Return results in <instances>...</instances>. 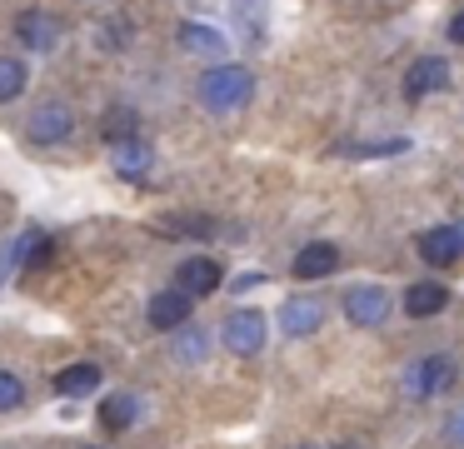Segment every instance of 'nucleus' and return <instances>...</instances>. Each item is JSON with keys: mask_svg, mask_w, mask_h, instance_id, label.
<instances>
[{"mask_svg": "<svg viewBox=\"0 0 464 449\" xmlns=\"http://www.w3.org/2000/svg\"><path fill=\"white\" fill-rule=\"evenodd\" d=\"M250 95H255V75H250L245 65L220 60L215 70H205V75H200V105L215 110V115H230V110H240Z\"/></svg>", "mask_w": 464, "mask_h": 449, "instance_id": "obj_1", "label": "nucleus"}, {"mask_svg": "<svg viewBox=\"0 0 464 449\" xmlns=\"http://www.w3.org/2000/svg\"><path fill=\"white\" fill-rule=\"evenodd\" d=\"M265 339H270V325H265V315L260 309H230L225 315V325H220V345L230 349V355H240V359H250V355H260L265 349Z\"/></svg>", "mask_w": 464, "mask_h": 449, "instance_id": "obj_2", "label": "nucleus"}, {"mask_svg": "<svg viewBox=\"0 0 464 449\" xmlns=\"http://www.w3.org/2000/svg\"><path fill=\"white\" fill-rule=\"evenodd\" d=\"M340 305H344V319H350V325H360V329H380L384 319H390L394 299H390V289H384V285H350Z\"/></svg>", "mask_w": 464, "mask_h": 449, "instance_id": "obj_3", "label": "nucleus"}, {"mask_svg": "<svg viewBox=\"0 0 464 449\" xmlns=\"http://www.w3.org/2000/svg\"><path fill=\"white\" fill-rule=\"evenodd\" d=\"M75 130V115L65 100H41V105L31 110V120H25V140L31 145H65Z\"/></svg>", "mask_w": 464, "mask_h": 449, "instance_id": "obj_4", "label": "nucleus"}, {"mask_svg": "<svg viewBox=\"0 0 464 449\" xmlns=\"http://www.w3.org/2000/svg\"><path fill=\"white\" fill-rule=\"evenodd\" d=\"M450 379H454L450 355H424L404 369V389H410L414 399H430V395H440V389H450Z\"/></svg>", "mask_w": 464, "mask_h": 449, "instance_id": "obj_5", "label": "nucleus"}, {"mask_svg": "<svg viewBox=\"0 0 464 449\" xmlns=\"http://www.w3.org/2000/svg\"><path fill=\"white\" fill-rule=\"evenodd\" d=\"M175 285H180L190 299H205V295H215V289L225 285V269H220V259H210V255H190V259H180V269H175Z\"/></svg>", "mask_w": 464, "mask_h": 449, "instance_id": "obj_6", "label": "nucleus"}, {"mask_svg": "<svg viewBox=\"0 0 464 449\" xmlns=\"http://www.w3.org/2000/svg\"><path fill=\"white\" fill-rule=\"evenodd\" d=\"M190 315H195V299L185 295L180 285L155 289V295H150V305H145V319H150L155 329H165V335H170V329H180Z\"/></svg>", "mask_w": 464, "mask_h": 449, "instance_id": "obj_7", "label": "nucleus"}, {"mask_svg": "<svg viewBox=\"0 0 464 449\" xmlns=\"http://www.w3.org/2000/svg\"><path fill=\"white\" fill-rule=\"evenodd\" d=\"M444 85H450V60H440V55H424L404 70V100H424Z\"/></svg>", "mask_w": 464, "mask_h": 449, "instance_id": "obj_8", "label": "nucleus"}, {"mask_svg": "<svg viewBox=\"0 0 464 449\" xmlns=\"http://www.w3.org/2000/svg\"><path fill=\"white\" fill-rule=\"evenodd\" d=\"M101 379H105V369L95 365V359H75V365L55 369L51 389H55V395H65V399H85V395L101 389Z\"/></svg>", "mask_w": 464, "mask_h": 449, "instance_id": "obj_9", "label": "nucleus"}, {"mask_svg": "<svg viewBox=\"0 0 464 449\" xmlns=\"http://www.w3.org/2000/svg\"><path fill=\"white\" fill-rule=\"evenodd\" d=\"M15 40H21L25 50H55V40H61V20L45 15V10H21L15 15Z\"/></svg>", "mask_w": 464, "mask_h": 449, "instance_id": "obj_10", "label": "nucleus"}, {"mask_svg": "<svg viewBox=\"0 0 464 449\" xmlns=\"http://www.w3.org/2000/svg\"><path fill=\"white\" fill-rule=\"evenodd\" d=\"M420 255L430 265H454L464 255V225H440V229H424L420 235Z\"/></svg>", "mask_w": 464, "mask_h": 449, "instance_id": "obj_11", "label": "nucleus"}, {"mask_svg": "<svg viewBox=\"0 0 464 449\" xmlns=\"http://www.w3.org/2000/svg\"><path fill=\"white\" fill-rule=\"evenodd\" d=\"M290 269H295L300 279H324V275H334V269H340V249H334L330 239H310V245L295 255Z\"/></svg>", "mask_w": 464, "mask_h": 449, "instance_id": "obj_12", "label": "nucleus"}, {"mask_svg": "<svg viewBox=\"0 0 464 449\" xmlns=\"http://www.w3.org/2000/svg\"><path fill=\"white\" fill-rule=\"evenodd\" d=\"M320 319H324V305H320V299H285V305H280V329H285L290 339L314 335V329H320Z\"/></svg>", "mask_w": 464, "mask_h": 449, "instance_id": "obj_13", "label": "nucleus"}, {"mask_svg": "<svg viewBox=\"0 0 464 449\" xmlns=\"http://www.w3.org/2000/svg\"><path fill=\"white\" fill-rule=\"evenodd\" d=\"M111 165H115V175H121V180H145V175H150V165H155V150L145 145L140 135L121 140V145H115V155H111Z\"/></svg>", "mask_w": 464, "mask_h": 449, "instance_id": "obj_14", "label": "nucleus"}, {"mask_svg": "<svg viewBox=\"0 0 464 449\" xmlns=\"http://www.w3.org/2000/svg\"><path fill=\"white\" fill-rule=\"evenodd\" d=\"M444 305H450V289H444V285H434V279H420V285H410V289H404V315H414V319L440 315Z\"/></svg>", "mask_w": 464, "mask_h": 449, "instance_id": "obj_15", "label": "nucleus"}, {"mask_svg": "<svg viewBox=\"0 0 464 449\" xmlns=\"http://www.w3.org/2000/svg\"><path fill=\"white\" fill-rule=\"evenodd\" d=\"M180 45L190 50V55H210V60L225 55V35L215 25H200V20H185L180 25Z\"/></svg>", "mask_w": 464, "mask_h": 449, "instance_id": "obj_16", "label": "nucleus"}, {"mask_svg": "<svg viewBox=\"0 0 464 449\" xmlns=\"http://www.w3.org/2000/svg\"><path fill=\"white\" fill-rule=\"evenodd\" d=\"M175 335V345H170V355L180 359V365H200L205 355H210V335H205V329H195L190 319H185L180 329H170Z\"/></svg>", "mask_w": 464, "mask_h": 449, "instance_id": "obj_17", "label": "nucleus"}, {"mask_svg": "<svg viewBox=\"0 0 464 449\" xmlns=\"http://www.w3.org/2000/svg\"><path fill=\"white\" fill-rule=\"evenodd\" d=\"M135 419H140V399H135V395H111V399H101V425H105V429L125 434Z\"/></svg>", "mask_w": 464, "mask_h": 449, "instance_id": "obj_18", "label": "nucleus"}, {"mask_svg": "<svg viewBox=\"0 0 464 449\" xmlns=\"http://www.w3.org/2000/svg\"><path fill=\"white\" fill-rule=\"evenodd\" d=\"M25 80H31V65L21 55H0V105L25 95Z\"/></svg>", "mask_w": 464, "mask_h": 449, "instance_id": "obj_19", "label": "nucleus"}, {"mask_svg": "<svg viewBox=\"0 0 464 449\" xmlns=\"http://www.w3.org/2000/svg\"><path fill=\"white\" fill-rule=\"evenodd\" d=\"M135 130H140V115H135L130 105H111L101 115V135L111 140V145H121V140H135Z\"/></svg>", "mask_w": 464, "mask_h": 449, "instance_id": "obj_20", "label": "nucleus"}, {"mask_svg": "<svg viewBox=\"0 0 464 449\" xmlns=\"http://www.w3.org/2000/svg\"><path fill=\"white\" fill-rule=\"evenodd\" d=\"M25 405V379L11 375V369H0V415H15Z\"/></svg>", "mask_w": 464, "mask_h": 449, "instance_id": "obj_21", "label": "nucleus"}, {"mask_svg": "<svg viewBox=\"0 0 464 449\" xmlns=\"http://www.w3.org/2000/svg\"><path fill=\"white\" fill-rule=\"evenodd\" d=\"M235 20L245 25L250 40H260L265 35V0H235Z\"/></svg>", "mask_w": 464, "mask_h": 449, "instance_id": "obj_22", "label": "nucleus"}, {"mask_svg": "<svg viewBox=\"0 0 464 449\" xmlns=\"http://www.w3.org/2000/svg\"><path fill=\"white\" fill-rule=\"evenodd\" d=\"M35 239H41V229H21V235H15V245L5 249V255H0V269L25 265V259H31V249H35Z\"/></svg>", "mask_w": 464, "mask_h": 449, "instance_id": "obj_23", "label": "nucleus"}, {"mask_svg": "<svg viewBox=\"0 0 464 449\" xmlns=\"http://www.w3.org/2000/svg\"><path fill=\"white\" fill-rule=\"evenodd\" d=\"M101 45H105V50L130 45V20H101Z\"/></svg>", "mask_w": 464, "mask_h": 449, "instance_id": "obj_24", "label": "nucleus"}, {"mask_svg": "<svg viewBox=\"0 0 464 449\" xmlns=\"http://www.w3.org/2000/svg\"><path fill=\"white\" fill-rule=\"evenodd\" d=\"M170 235H195V239H205V235H215V225L210 220H200V215H180V220H170Z\"/></svg>", "mask_w": 464, "mask_h": 449, "instance_id": "obj_25", "label": "nucleus"}, {"mask_svg": "<svg viewBox=\"0 0 464 449\" xmlns=\"http://www.w3.org/2000/svg\"><path fill=\"white\" fill-rule=\"evenodd\" d=\"M444 444H454V449L464 444V409H454V415L444 419Z\"/></svg>", "mask_w": 464, "mask_h": 449, "instance_id": "obj_26", "label": "nucleus"}, {"mask_svg": "<svg viewBox=\"0 0 464 449\" xmlns=\"http://www.w3.org/2000/svg\"><path fill=\"white\" fill-rule=\"evenodd\" d=\"M450 40H454V45H464V10L450 20Z\"/></svg>", "mask_w": 464, "mask_h": 449, "instance_id": "obj_27", "label": "nucleus"}, {"mask_svg": "<svg viewBox=\"0 0 464 449\" xmlns=\"http://www.w3.org/2000/svg\"><path fill=\"white\" fill-rule=\"evenodd\" d=\"M295 449H320V444H295Z\"/></svg>", "mask_w": 464, "mask_h": 449, "instance_id": "obj_28", "label": "nucleus"}]
</instances>
